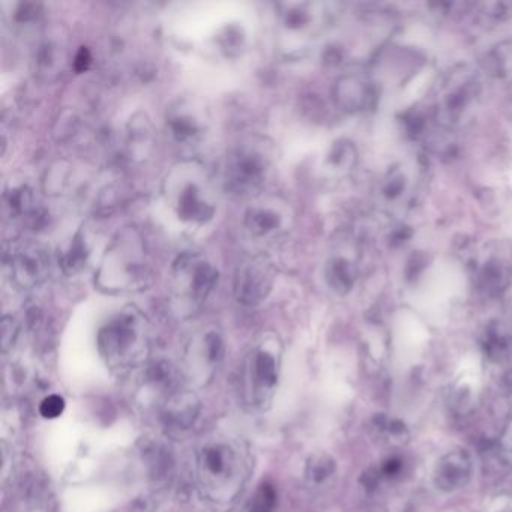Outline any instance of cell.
<instances>
[{"label": "cell", "instance_id": "obj_1", "mask_svg": "<svg viewBox=\"0 0 512 512\" xmlns=\"http://www.w3.org/2000/svg\"><path fill=\"white\" fill-rule=\"evenodd\" d=\"M251 460L242 442L215 437L200 448L197 470L202 487L214 500H233L250 476Z\"/></svg>", "mask_w": 512, "mask_h": 512}, {"label": "cell", "instance_id": "obj_2", "mask_svg": "<svg viewBox=\"0 0 512 512\" xmlns=\"http://www.w3.org/2000/svg\"><path fill=\"white\" fill-rule=\"evenodd\" d=\"M479 97L478 76L469 68L451 71L439 86L434 116L443 128L460 124Z\"/></svg>", "mask_w": 512, "mask_h": 512}, {"label": "cell", "instance_id": "obj_3", "mask_svg": "<svg viewBox=\"0 0 512 512\" xmlns=\"http://www.w3.org/2000/svg\"><path fill=\"white\" fill-rule=\"evenodd\" d=\"M100 346L110 364L119 368L127 367L134 364L145 350V328L137 316L124 314L103 329Z\"/></svg>", "mask_w": 512, "mask_h": 512}, {"label": "cell", "instance_id": "obj_4", "mask_svg": "<svg viewBox=\"0 0 512 512\" xmlns=\"http://www.w3.org/2000/svg\"><path fill=\"white\" fill-rule=\"evenodd\" d=\"M475 287L484 295L500 296L511 281V263L499 248L491 247L472 262Z\"/></svg>", "mask_w": 512, "mask_h": 512}, {"label": "cell", "instance_id": "obj_5", "mask_svg": "<svg viewBox=\"0 0 512 512\" xmlns=\"http://www.w3.org/2000/svg\"><path fill=\"white\" fill-rule=\"evenodd\" d=\"M473 476V460L466 449H452L437 458L431 479L442 493H455L469 484Z\"/></svg>", "mask_w": 512, "mask_h": 512}, {"label": "cell", "instance_id": "obj_6", "mask_svg": "<svg viewBox=\"0 0 512 512\" xmlns=\"http://www.w3.org/2000/svg\"><path fill=\"white\" fill-rule=\"evenodd\" d=\"M244 382L254 404L268 400L277 383V359L266 347L253 350L245 364Z\"/></svg>", "mask_w": 512, "mask_h": 512}, {"label": "cell", "instance_id": "obj_7", "mask_svg": "<svg viewBox=\"0 0 512 512\" xmlns=\"http://www.w3.org/2000/svg\"><path fill=\"white\" fill-rule=\"evenodd\" d=\"M268 161L253 148L241 149L230 158L227 167V184L235 193H250L260 187L265 179Z\"/></svg>", "mask_w": 512, "mask_h": 512}, {"label": "cell", "instance_id": "obj_8", "mask_svg": "<svg viewBox=\"0 0 512 512\" xmlns=\"http://www.w3.org/2000/svg\"><path fill=\"white\" fill-rule=\"evenodd\" d=\"M271 266L265 259H253L242 265L236 275V296L244 304H257L271 289Z\"/></svg>", "mask_w": 512, "mask_h": 512}, {"label": "cell", "instance_id": "obj_9", "mask_svg": "<svg viewBox=\"0 0 512 512\" xmlns=\"http://www.w3.org/2000/svg\"><path fill=\"white\" fill-rule=\"evenodd\" d=\"M176 281L190 292L194 301H203L217 281V272L205 260L184 256L176 265Z\"/></svg>", "mask_w": 512, "mask_h": 512}, {"label": "cell", "instance_id": "obj_10", "mask_svg": "<svg viewBox=\"0 0 512 512\" xmlns=\"http://www.w3.org/2000/svg\"><path fill=\"white\" fill-rule=\"evenodd\" d=\"M47 269H49V260H47L46 251L41 248H25L11 257V272L17 283L22 286L40 283L46 277Z\"/></svg>", "mask_w": 512, "mask_h": 512}, {"label": "cell", "instance_id": "obj_11", "mask_svg": "<svg viewBox=\"0 0 512 512\" xmlns=\"http://www.w3.org/2000/svg\"><path fill=\"white\" fill-rule=\"evenodd\" d=\"M374 86L361 76H344L335 86V100L349 112L365 110L374 103Z\"/></svg>", "mask_w": 512, "mask_h": 512}, {"label": "cell", "instance_id": "obj_12", "mask_svg": "<svg viewBox=\"0 0 512 512\" xmlns=\"http://www.w3.org/2000/svg\"><path fill=\"white\" fill-rule=\"evenodd\" d=\"M179 217L188 221H205L214 214V206L206 199L205 191L197 182H185L176 194Z\"/></svg>", "mask_w": 512, "mask_h": 512}, {"label": "cell", "instance_id": "obj_13", "mask_svg": "<svg viewBox=\"0 0 512 512\" xmlns=\"http://www.w3.org/2000/svg\"><path fill=\"white\" fill-rule=\"evenodd\" d=\"M482 352L493 364H505L512 358V329L500 322L485 328L481 338Z\"/></svg>", "mask_w": 512, "mask_h": 512}, {"label": "cell", "instance_id": "obj_14", "mask_svg": "<svg viewBox=\"0 0 512 512\" xmlns=\"http://www.w3.org/2000/svg\"><path fill=\"white\" fill-rule=\"evenodd\" d=\"M410 181H412V175L407 172L406 167L401 164L391 167L379 184V196L382 202L386 205L407 203V200L412 197Z\"/></svg>", "mask_w": 512, "mask_h": 512}, {"label": "cell", "instance_id": "obj_15", "mask_svg": "<svg viewBox=\"0 0 512 512\" xmlns=\"http://www.w3.org/2000/svg\"><path fill=\"white\" fill-rule=\"evenodd\" d=\"M358 274V262L353 257L346 256V254H338V256L332 257L329 260L328 269H326L329 286L338 293L349 292L355 286Z\"/></svg>", "mask_w": 512, "mask_h": 512}, {"label": "cell", "instance_id": "obj_16", "mask_svg": "<svg viewBox=\"0 0 512 512\" xmlns=\"http://www.w3.org/2000/svg\"><path fill=\"white\" fill-rule=\"evenodd\" d=\"M247 226L256 236L269 235L280 226V217L272 209L254 208L248 212Z\"/></svg>", "mask_w": 512, "mask_h": 512}, {"label": "cell", "instance_id": "obj_17", "mask_svg": "<svg viewBox=\"0 0 512 512\" xmlns=\"http://www.w3.org/2000/svg\"><path fill=\"white\" fill-rule=\"evenodd\" d=\"M335 473H337V463L329 455H316L308 463V479H310L311 484L317 485V487L329 484L331 479L334 478Z\"/></svg>", "mask_w": 512, "mask_h": 512}, {"label": "cell", "instance_id": "obj_18", "mask_svg": "<svg viewBox=\"0 0 512 512\" xmlns=\"http://www.w3.org/2000/svg\"><path fill=\"white\" fill-rule=\"evenodd\" d=\"M488 70L497 77L508 76L512 73V41L500 44L491 52L487 59Z\"/></svg>", "mask_w": 512, "mask_h": 512}, {"label": "cell", "instance_id": "obj_19", "mask_svg": "<svg viewBox=\"0 0 512 512\" xmlns=\"http://www.w3.org/2000/svg\"><path fill=\"white\" fill-rule=\"evenodd\" d=\"M404 467H406V463H404L403 458L398 457V455H389V457L383 458V460L380 461L379 467L374 469V484L380 481H397V479H400L401 476H403Z\"/></svg>", "mask_w": 512, "mask_h": 512}, {"label": "cell", "instance_id": "obj_20", "mask_svg": "<svg viewBox=\"0 0 512 512\" xmlns=\"http://www.w3.org/2000/svg\"><path fill=\"white\" fill-rule=\"evenodd\" d=\"M377 428L380 433L386 437V439L392 440V442L403 443L406 442L409 437V431H407L406 425L398 419L380 418L377 421Z\"/></svg>", "mask_w": 512, "mask_h": 512}, {"label": "cell", "instance_id": "obj_21", "mask_svg": "<svg viewBox=\"0 0 512 512\" xmlns=\"http://www.w3.org/2000/svg\"><path fill=\"white\" fill-rule=\"evenodd\" d=\"M331 163L335 169L350 170L356 163V151L350 143H340L331 154Z\"/></svg>", "mask_w": 512, "mask_h": 512}, {"label": "cell", "instance_id": "obj_22", "mask_svg": "<svg viewBox=\"0 0 512 512\" xmlns=\"http://www.w3.org/2000/svg\"><path fill=\"white\" fill-rule=\"evenodd\" d=\"M497 451H499L503 463L512 467V415L509 416L508 422H506L502 434H500Z\"/></svg>", "mask_w": 512, "mask_h": 512}, {"label": "cell", "instance_id": "obj_23", "mask_svg": "<svg viewBox=\"0 0 512 512\" xmlns=\"http://www.w3.org/2000/svg\"><path fill=\"white\" fill-rule=\"evenodd\" d=\"M64 409V398L59 397V395H50V397H47L46 400L43 401L40 407L41 415L47 419L58 418L59 415H62Z\"/></svg>", "mask_w": 512, "mask_h": 512}, {"label": "cell", "instance_id": "obj_24", "mask_svg": "<svg viewBox=\"0 0 512 512\" xmlns=\"http://www.w3.org/2000/svg\"><path fill=\"white\" fill-rule=\"evenodd\" d=\"M274 499L275 496L271 488H262V490L257 493L256 499H254L251 512H272Z\"/></svg>", "mask_w": 512, "mask_h": 512}, {"label": "cell", "instance_id": "obj_25", "mask_svg": "<svg viewBox=\"0 0 512 512\" xmlns=\"http://www.w3.org/2000/svg\"><path fill=\"white\" fill-rule=\"evenodd\" d=\"M490 512H512L511 497H499V499L491 505Z\"/></svg>", "mask_w": 512, "mask_h": 512}, {"label": "cell", "instance_id": "obj_26", "mask_svg": "<svg viewBox=\"0 0 512 512\" xmlns=\"http://www.w3.org/2000/svg\"><path fill=\"white\" fill-rule=\"evenodd\" d=\"M89 62H91V56H89L88 50L82 49L80 50L79 55H77L74 65H76V70L79 71V73H82L83 70L88 68Z\"/></svg>", "mask_w": 512, "mask_h": 512}]
</instances>
